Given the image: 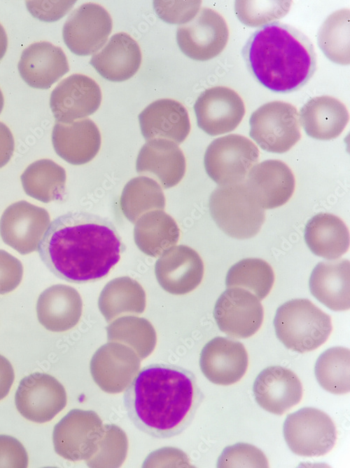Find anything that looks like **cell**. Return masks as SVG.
<instances>
[{"mask_svg": "<svg viewBox=\"0 0 350 468\" xmlns=\"http://www.w3.org/2000/svg\"><path fill=\"white\" fill-rule=\"evenodd\" d=\"M249 135L263 150L282 154L300 139L297 109L283 101H272L259 107L249 119Z\"/></svg>", "mask_w": 350, "mask_h": 468, "instance_id": "cell-7", "label": "cell"}, {"mask_svg": "<svg viewBox=\"0 0 350 468\" xmlns=\"http://www.w3.org/2000/svg\"><path fill=\"white\" fill-rule=\"evenodd\" d=\"M76 1H27L29 12L43 22H55L64 16Z\"/></svg>", "mask_w": 350, "mask_h": 468, "instance_id": "cell-44", "label": "cell"}, {"mask_svg": "<svg viewBox=\"0 0 350 468\" xmlns=\"http://www.w3.org/2000/svg\"><path fill=\"white\" fill-rule=\"evenodd\" d=\"M203 398L194 374L181 366L153 363L144 367L124 393L131 422L140 431L167 439L184 431Z\"/></svg>", "mask_w": 350, "mask_h": 468, "instance_id": "cell-2", "label": "cell"}, {"mask_svg": "<svg viewBox=\"0 0 350 468\" xmlns=\"http://www.w3.org/2000/svg\"><path fill=\"white\" fill-rule=\"evenodd\" d=\"M217 467H268L266 456L255 446L237 443L225 447L218 458Z\"/></svg>", "mask_w": 350, "mask_h": 468, "instance_id": "cell-41", "label": "cell"}, {"mask_svg": "<svg viewBox=\"0 0 350 468\" xmlns=\"http://www.w3.org/2000/svg\"><path fill=\"white\" fill-rule=\"evenodd\" d=\"M50 223V215L45 208L20 201L4 211L0 219V235L5 243L26 255L38 249Z\"/></svg>", "mask_w": 350, "mask_h": 468, "instance_id": "cell-14", "label": "cell"}, {"mask_svg": "<svg viewBox=\"0 0 350 468\" xmlns=\"http://www.w3.org/2000/svg\"><path fill=\"white\" fill-rule=\"evenodd\" d=\"M350 263L344 259L318 263L313 269L309 288L312 295L333 311L350 307Z\"/></svg>", "mask_w": 350, "mask_h": 468, "instance_id": "cell-27", "label": "cell"}, {"mask_svg": "<svg viewBox=\"0 0 350 468\" xmlns=\"http://www.w3.org/2000/svg\"><path fill=\"white\" fill-rule=\"evenodd\" d=\"M106 329L108 341L131 347L141 359L149 356L155 347L156 333L144 318L123 316L113 321Z\"/></svg>", "mask_w": 350, "mask_h": 468, "instance_id": "cell-36", "label": "cell"}, {"mask_svg": "<svg viewBox=\"0 0 350 468\" xmlns=\"http://www.w3.org/2000/svg\"><path fill=\"white\" fill-rule=\"evenodd\" d=\"M211 216L227 236L246 239L255 236L265 219L263 209L244 182L217 187L209 200Z\"/></svg>", "mask_w": 350, "mask_h": 468, "instance_id": "cell-5", "label": "cell"}, {"mask_svg": "<svg viewBox=\"0 0 350 468\" xmlns=\"http://www.w3.org/2000/svg\"><path fill=\"white\" fill-rule=\"evenodd\" d=\"M66 172L50 159L31 163L20 176L24 192L43 203L62 199L65 192Z\"/></svg>", "mask_w": 350, "mask_h": 468, "instance_id": "cell-33", "label": "cell"}, {"mask_svg": "<svg viewBox=\"0 0 350 468\" xmlns=\"http://www.w3.org/2000/svg\"><path fill=\"white\" fill-rule=\"evenodd\" d=\"M28 455L23 445L15 438L0 434V467L26 468Z\"/></svg>", "mask_w": 350, "mask_h": 468, "instance_id": "cell-45", "label": "cell"}, {"mask_svg": "<svg viewBox=\"0 0 350 468\" xmlns=\"http://www.w3.org/2000/svg\"><path fill=\"white\" fill-rule=\"evenodd\" d=\"M146 307V293L141 286L129 276L108 282L98 299V307L106 322L122 314H141Z\"/></svg>", "mask_w": 350, "mask_h": 468, "instance_id": "cell-32", "label": "cell"}, {"mask_svg": "<svg viewBox=\"0 0 350 468\" xmlns=\"http://www.w3.org/2000/svg\"><path fill=\"white\" fill-rule=\"evenodd\" d=\"M125 249L108 219L83 211L69 212L51 222L38 252L47 268L70 283L105 277Z\"/></svg>", "mask_w": 350, "mask_h": 468, "instance_id": "cell-1", "label": "cell"}, {"mask_svg": "<svg viewBox=\"0 0 350 468\" xmlns=\"http://www.w3.org/2000/svg\"><path fill=\"white\" fill-rule=\"evenodd\" d=\"M55 152L73 165L85 164L94 158L101 146V135L90 119L69 123L57 122L52 132Z\"/></svg>", "mask_w": 350, "mask_h": 468, "instance_id": "cell-25", "label": "cell"}, {"mask_svg": "<svg viewBox=\"0 0 350 468\" xmlns=\"http://www.w3.org/2000/svg\"><path fill=\"white\" fill-rule=\"evenodd\" d=\"M80 294L73 287L56 284L38 296L36 314L39 323L52 332H64L74 327L82 314Z\"/></svg>", "mask_w": 350, "mask_h": 468, "instance_id": "cell-26", "label": "cell"}, {"mask_svg": "<svg viewBox=\"0 0 350 468\" xmlns=\"http://www.w3.org/2000/svg\"><path fill=\"white\" fill-rule=\"evenodd\" d=\"M104 434L94 455L85 461L90 467H118L127 451L125 433L114 424H104Z\"/></svg>", "mask_w": 350, "mask_h": 468, "instance_id": "cell-39", "label": "cell"}, {"mask_svg": "<svg viewBox=\"0 0 350 468\" xmlns=\"http://www.w3.org/2000/svg\"><path fill=\"white\" fill-rule=\"evenodd\" d=\"M318 45L324 55L335 63L349 64V10L330 14L317 34Z\"/></svg>", "mask_w": 350, "mask_h": 468, "instance_id": "cell-38", "label": "cell"}, {"mask_svg": "<svg viewBox=\"0 0 350 468\" xmlns=\"http://www.w3.org/2000/svg\"><path fill=\"white\" fill-rule=\"evenodd\" d=\"M155 274L160 286L173 295L192 291L201 283L204 264L192 248L179 245L165 250L155 264Z\"/></svg>", "mask_w": 350, "mask_h": 468, "instance_id": "cell-18", "label": "cell"}, {"mask_svg": "<svg viewBox=\"0 0 350 468\" xmlns=\"http://www.w3.org/2000/svg\"><path fill=\"white\" fill-rule=\"evenodd\" d=\"M180 236L175 220L162 210L148 211L139 217L134 228V239L144 254L160 256L175 246Z\"/></svg>", "mask_w": 350, "mask_h": 468, "instance_id": "cell-31", "label": "cell"}, {"mask_svg": "<svg viewBox=\"0 0 350 468\" xmlns=\"http://www.w3.org/2000/svg\"><path fill=\"white\" fill-rule=\"evenodd\" d=\"M4 103V96H3L1 91L0 90V114L2 111V109H3Z\"/></svg>", "mask_w": 350, "mask_h": 468, "instance_id": "cell-49", "label": "cell"}, {"mask_svg": "<svg viewBox=\"0 0 350 468\" xmlns=\"http://www.w3.org/2000/svg\"><path fill=\"white\" fill-rule=\"evenodd\" d=\"M241 54L253 77L274 93L300 89L316 69V53L309 38L280 22L268 23L253 32Z\"/></svg>", "mask_w": 350, "mask_h": 468, "instance_id": "cell-3", "label": "cell"}, {"mask_svg": "<svg viewBox=\"0 0 350 468\" xmlns=\"http://www.w3.org/2000/svg\"><path fill=\"white\" fill-rule=\"evenodd\" d=\"M290 1H236L234 12L244 25L262 27L284 17L290 7Z\"/></svg>", "mask_w": 350, "mask_h": 468, "instance_id": "cell-40", "label": "cell"}, {"mask_svg": "<svg viewBox=\"0 0 350 468\" xmlns=\"http://www.w3.org/2000/svg\"><path fill=\"white\" fill-rule=\"evenodd\" d=\"M244 182L263 209L283 206L295 189V178L291 170L285 163L276 159L255 164Z\"/></svg>", "mask_w": 350, "mask_h": 468, "instance_id": "cell-20", "label": "cell"}, {"mask_svg": "<svg viewBox=\"0 0 350 468\" xmlns=\"http://www.w3.org/2000/svg\"><path fill=\"white\" fill-rule=\"evenodd\" d=\"M22 275L21 262L6 250L0 249V295L15 290L20 283Z\"/></svg>", "mask_w": 350, "mask_h": 468, "instance_id": "cell-43", "label": "cell"}, {"mask_svg": "<svg viewBox=\"0 0 350 468\" xmlns=\"http://www.w3.org/2000/svg\"><path fill=\"white\" fill-rule=\"evenodd\" d=\"M14 151V139L10 130L0 121V168L10 159Z\"/></svg>", "mask_w": 350, "mask_h": 468, "instance_id": "cell-46", "label": "cell"}, {"mask_svg": "<svg viewBox=\"0 0 350 468\" xmlns=\"http://www.w3.org/2000/svg\"><path fill=\"white\" fill-rule=\"evenodd\" d=\"M248 354L242 343L228 337H216L202 348L200 367L211 382L219 385H232L245 374Z\"/></svg>", "mask_w": 350, "mask_h": 468, "instance_id": "cell-19", "label": "cell"}, {"mask_svg": "<svg viewBox=\"0 0 350 468\" xmlns=\"http://www.w3.org/2000/svg\"><path fill=\"white\" fill-rule=\"evenodd\" d=\"M253 392L255 401L262 408L275 415H283L300 403L302 386L292 370L272 366L258 375Z\"/></svg>", "mask_w": 350, "mask_h": 468, "instance_id": "cell-21", "label": "cell"}, {"mask_svg": "<svg viewBox=\"0 0 350 468\" xmlns=\"http://www.w3.org/2000/svg\"><path fill=\"white\" fill-rule=\"evenodd\" d=\"M18 68L29 86L48 89L69 72V64L61 48L40 41L22 51Z\"/></svg>", "mask_w": 350, "mask_h": 468, "instance_id": "cell-23", "label": "cell"}, {"mask_svg": "<svg viewBox=\"0 0 350 468\" xmlns=\"http://www.w3.org/2000/svg\"><path fill=\"white\" fill-rule=\"evenodd\" d=\"M112 26V19L104 8L88 3L69 15L63 26L62 36L73 53L89 55L105 44Z\"/></svg>", "mask_w": 350, "mask_h": 468, "instance_id": "cell-13", "label": "cell"}, {"mask_svg": "<svg viewBox=\"0 0 350 468\" xmlns=\"http://www.w3.org/2000/svg\"><path fill=\"white\" fill-rule=\"evenodd\" d=\"M274 281L271 266L259 258L239 260L228 269L225 285L228 288H241L253 293L259 300L270 292Z\"/></svg>", "mask_w": 350, "mask_h": 468, "instance_id": "cell-35", "label": "cell"}, {"mask_svg": "<svg viewBox=\"0 0 350 468\" xmlns=\"http://www.w3.org/2000/svg\"><path fill=\"white\" fill-rule=\"evenodd\" d=\"M15 403L17 410L24 418L43 423L51 420L66 406V393L55 377L35 372L20 380Z\"/></svg>", "mask_w": 350, "mask_h": 468, "instance_id": "cell-11", "label": "cell"}, {"mask_svg": "<svg viewBox=\"0 0 350 468\" xmlns=\"http://www.w3.org/2000/svg\"><path fill=\"white\" fill-rule=\"evenodd\" d=\"M284 439L295 454L318 457L328 453L336 441V429L323 411L305 407L288 414L284 422Z\"/></svg>", "mask_w": 350, "mask_h": 468, "instance_id": "cell-8", "label": "cell"}, {"mask_svg": "<svg viewBox=\"0 0 350 468\" xmlns=\"http://www.w3.org/2000/svg\"><path fill=\"white\" fill-rule=\"evenodd\" d=\"M138 117L141 134L146 140L161 138L180 144L190 130L186 109L181 103L172 99L153 102Z\"/></svg>", "mask_w": 350, "mask_h": 468, "instance_id": "cell-24", "label": "cell"}, {"mask_svg": "<svg viewBox=\"0 0 350 468\" xmlns=\"http://www.w3.org/2000/svg\"><path fill=\"white\" fill-rule=\"evenodd\" d=\"M349 119L345 105L328 95L310 98L299 114V121L307 135L320 140L336 138L344 131Z\"/></svg>", "mask_w": 350, "mask_h": 468, "instance_id": "cell-29", "label": "cell"}, {"mask_svg": "<svg viewBox=\"0 0 350 468\" xmlns=\"http://www.w3.org/2000/svg\"><path fill=\"white\" fill-rule=\"evenodd\" d=\"M258 147L248 138L230 134L214 140L207 147L204 165L208 175L225 186L243 182L259 159Z\"/></svg>", "mask_w": 350, "mask_h": 468, "instance_id": "cell-6", "label": "cell"}, {"mask_svg": "<svg viewBox=\"0 0 350 468\" xmlns=\"http://www.w3.org/2000/svg\"><path fill=\"white\" fill-rule=\"evenodd\" d=\"M197 126L209 135L234 131L245 114L244 103L234 90L215 86L204 91L194 105Z\"/></svg>", "mask_w": 350, "mask_h": 468, "instance_id": "cell-15", "label": "cell"}, {"mask_svg": "<svg viewBox=\"0 0 350 468\" xmlns=\"http://www.w3.org/2000/svg\"><path fill=\"white\" fill-rule=\"evenodd\" d=\"M140 368V359L129 346L111 342L101 346L93 354L90 369L94 382L105 392H122Z\"/></svg>", "mask_w": 350, "mask_h": 468, "instance_id": "cell-16", "label": "cell"}, {"mask_svg": "<svg viewBox=\"0 0 350 468\" xmlns=\"http://www.w3.org/2000/svg\"><path fill=\"white\" fill-rule=\"evenodd\" d=\"M120 206L125 218L132 223L143 214L153 210H163L165 198L161 187L153 179L139 176L124 187Z\"/></svg>", "mask_w": 350, "mask_h": 468, "instance_id": "cell-34", "label": "cell"}, {"mask_svg": "<svg viewBox=\"0 0 350 468\" xmlns=\"http://www.w3.org/2000/svg\"><path fill=\"white\" fill-rule=\"evenodd\" d=\"M141 63V53L137 42L129 34H113L106 45L94 54L90 64L104 79L120 82L133 76Z\"/></svg>", "mask_w": 350, "mask_h": 468, "instance_id": "cell-28", "label": "cell"}, {"mask_svg": "<svg viewBox=\"0 0 350 468\" xmlns=\"http://www.w3.org/2000/svg\"><path fill=\"white\" fill-rule=\"evenodd\" d=\"M104 431V424L96 412L71 410L54 427L55 451L70 461H87L96 453Z\"/></svg>", "mask_w": 350, "mask_h": 468, "instance_id": "cell-9", "label": "cell"}, {"mask_svg": "<svg viewBox=\"0 0 350 468\" xmlns=\"http://www.w3.org/2000/svg\"><path fill=\"white\" fill-rule=\"evenodd\" d=\"M139 174L150 176L168 189L180 182L186 172V159L173 141L156 138L148 140L139 150L136 161Z\"/></svg>", "mask_w": 350, "mask_h": 468, "instance_id": "cell-22", "label": "cell"}, {"mask_svg": "<svg viewBox=\"0 0 350 468\" xmlns=\"http://www.w3.org/2000/svg\"><path fill=\"white\" fill-rule=\"evenodd\" d=\"M251 292L228 288L214 306V317L219 329L230 337L247 338L253 335L263 321V308Z\"/></svg>", "mask_w": 350, "mask_h": 468, "instance_id": "cell-12", "label": "cell"}, {"mask_svg": "<svg viewBox=\"0 0 350 468\" xmlns=\"http://www.w3.org/2000/svg\"><path fill=\"white\" fill-rule=\"evenodd\" d=\"M350 352L342 347L326 349L317 359L314 374L320 386L332 394H342L350 389Z\"/></svg>", "mask_w": 350, "mask_h": 468, "instance_id": "cell-37", "label": "cell"}, {"mask_svg": "<svg viewBox=\"0 0 350 468\" xmlns=\"http://www.w3.org/2000/svg\"><path fill=\"white\" fill-rule=\"evenodd\" d=\"M14 378V370L11 363L0 354V400L8 395Z\"/></svg>", "mask_w": 350, "mask_h": 468, "instance_id": "cell-47", "label": "cell"}, {"mask_svg": "<svg viewBox=\"0 0 350 468\" xmlns=\"http://www.w3.org/2000/svg\"><path fill=\"white\" fill-rule=\"evenodd\" d=\"M229 29L225 19L216 11L202 8L190 21L180 25L176 41L180 50L198 61L211 60L225 48Z\"/></svg>", "mask_w": 350, "mask_h": 468, "instance_id": "cell-10", "label": "cell"}, {"mask_svg": "<svg viewBox=\"0 0 350 468\" xmlns=\"http://www.w3.org/2000/svg\"><path fill=\"white\" fill-rule=\"evenodd\" d=\"M201 1H154L158 16L169 24H186L200 11Z\"/></svg>", "mask_w": 350, "mask_h": 468, "instance_id": "cell-42", "label": "cell"}, {"mask_svg": "<svg viewBox=\"0 0 350 468\" xmlns=\"http://www.w3.org/2000/svg\"><path fill=\"white\" fill-rule=\"evenodd\" d=\"M304 238L309 250L327 260H336L349 247V232L337 216L320 213L309 219L304 231Z\"/></svg>", "mask_w": 350, "mask_h": 468, "instance_id": "cell-30", "label": "cell"}, {"mask_svg": "<svg viewBox=\"0 0 350 468\" xmlns=\"http://www.w3.org/2000/svg\"><path fill=\"white\" fill-rule=\"evenodd\" d=\"M102 101L99 85L90 77L71 74L52 91L50 107L57 122L69 123L95 112Z\"/></svg>", "mask_w": 350, "mask_h": 468, "instance_id": "cell-17", "label": "cell"}, {"mask_svg": "<svg viewBox=\"0 0 350 468\" xmlns=\"http://www.w3.org/2000/svg\"><path fill=\"white\" fill-rule=\"evenodd\" d=\"M273 323L279 341L298 353L317 349L327 340L332 328L330 316L304 298L282 304L276 311Z\"/></svg>", "mask_w": 350, "mask_h": 468, "instance_id": "cell-4", "label": "cell"}, {"mask_svg": "<svg viewBox=\"0 0 350 468\" xmlns=\"http://www.w3.org/2000/svg\"><path fill=\"white\" fill-rule=\"evenodd\" d=\"M8 46V39L6 31L0 24V60L4 56Z\"/></svg>", "mask_w": 350, "mask_h": 468, "instance_id": "cell-48", "label": "cell"}]
</instances>
